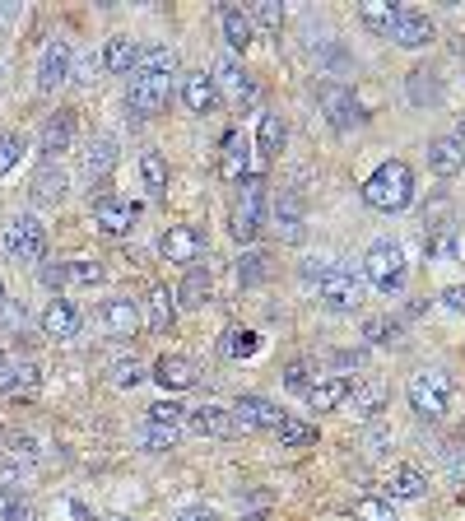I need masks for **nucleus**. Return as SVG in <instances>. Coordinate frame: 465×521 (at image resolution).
<instances>
[{"label":"nucleus","mask_w":465,"mask_h":521,"mask_svg":"<svg viewBox=\"0 0 465 521\" xmlns=\"http://www.w3.org/2000/svg\"><path fill=\"white\" fill-rule=\"evenodd\" d=\"M363 201H368L372 210H382V214L410 210V201H414V173H410V163L386 159L382 168H377V173L363 182Z\"/></svg>","instance_id":"nucleus-1"},{"label":"nucleus","mask_w":465,"mask_h":521,"mask_svg":"<svg viewBox=\"0 0 465 521\" xmlns=\"http://www.w3.org/2000/svg\"><path fill=\"white\" fill-rule=\"evenodd\" d=\"M405 396H410L414 415L442 419V415H447V405H452V377L438 373V368H424V373H414V377H410Z\"/></svg>","instance_id":"nucleus-2"},{"label":"nucleus","mask_w":465,"mask_h":521,"mask_svg":"<svg viewBox=\"0 0 465 521\" xmlns=\"http://www.w3.org/2000/svg\"><path fill=\"white\" fill-rule=\"evenodd\" d=\"M363 280L372 289H382V294H396L405 284V252L396 242H372L368 256H363Z\"/></svg>","instance_id":"nucleus-3"},{"label":"nucleus","mask_w":465,"mask_h":521,"mask_svg":"<svg viewBox=\"0 0 465 521\" xmlns=\"http://www.w3.org/2000/svg\"><path fill=\"white\" fill-rule=\"evenodd\" d=\"M177 438H182V410L173 401L149 405L145 419H140V447L145 452H168Z\"/></svg>","instance_id":"nucleus-4"},{"label":"nucleus","mask_w":465,"mask_h":521,"mask_svg":"<svg viewBox=\"0 0 465 521\" xmlns=\"http://www.w3.org/2000/svg\"><path fill=\"white\" fill-rule=\"evenodd\" d=\"M5 252H10V261H19V266H38L42 256H47V228H42V219L19 214V219L5 228Z\"/></svg>","instance_id":"nucleus-5"},{"label":"nucleus","mask_w":465,"mask_h":521,"mask_svg":"<svg viewBox=\"0 0 465 521\" xmlns=\"http://www.w3.org/2000/svg\"><path fill=\"white\" fill-rule=\"evenodd\" d=\"M317 298L326 303L331 312H354L363 303V284H359V275L354 270H345V266H326L317 275Z\"/></svg>","instance_id":"nucleus-6"},{"label":"nucleus","mask_w":465,"mask_h":521,"mask_svg":"<svg viewBox=\"0 0 465 521\" xmlns=\"http://www.w3.org/2000/svg\"><path fill=\"white\" fill-rule=\"evenodd\" d=\"M261 224H266V187H261L256 177H247L238 191V201H233V238L256 242Z\"/></svg>","instance_id":"nucleus-7"},{"label":"nucleus","mask_w":465,"mask_h":521,"mask_svg":"<svg viewBox=\"0 0 465 521\" xmlns=\"http://www.w3.org/2000/svg\"><path fill=\"white\" fill-rule=\"evenodd\" d=\"M321 98V112H326V121H331V131H354L363 121V103L354 98V89H345V84H321L317 89Z\"/></svg>","instance_id":"nucleus-8"},{"label":"nucleus","mask_w":465,"mask_h":521,"mask_svg":"<svg viewBox=\"0 0 465 521\" xmlns=\"http://www.w3.org/2000/svg\"><path fill=\"white\" fill-rule=\"evenodd\" d=\"M70 66H75V47L66 38H52L38 56V94H56L70 80Z\"/></svg>","instance_id":"nucleus-9"},{"label":"nucleus","mask_w":465,"mask_h":521,"mask_svg":"<svg viewBox=\"0 0 465 521\" xmlns=\"http://www.w3.org/2000/svg\"><path fill=\"white\" fill-rule=\"evenodd\" d=\"M228 415H233V428H242V433H275L284 410L275 401H266V396H238Z\"/></svg>","instance_id":"nucleus-10"},{"label":"nucleus","mask_w":465,"mask_h":521,"mask_svg":"<svg viewBox=\"0 0 465 521\" xmlns=\"http://www.w3.org/2000/svg\"><path fill=\"white\" fill-rule=\"evenodd\" d=\"M214 89H219V103H233V107H247L256 98V84L252 75L233 61V56H219V66H214Z\"/></svg>","instance_id":"nucleus-11"},{"label":"nucleus","mask_w":465,"mask_h":521,"mask_svg":"<svg viewBox=\"0 0 465 521\" xmlns=\"http://www.w3.org/2000/svg\"><path fill=\"white\" fill-rule=\"evenodd\" d=\"M173 98V80H149V75H135L131 80V94H126V107H131V117L149 121L159 117L163 107Z\"/></svg>","instance_id":"nucleus-12"},{"label":"nucleus","mask_w":465,"mask_h":521,"mask_svg":"<svg viewBox=\"0 0 465 521\" xmlns=\"http://www.w3.org/2000/svg\"><path fill=\"white\" fill-rule=\"evenodd\" d=\"M159 252L168 256L173 266H196L200 252H205V233L191 228V224H177V228H168V233L159 238Z\"/></svg>","instance_id":"nucleus-13"},{"label":"nucleus","mask_w":465,"mask_h":521,"mask_svg":"<svg viewBox=\"0 0 465 521\" xmlns=\"http://www.w3.org/2000/svg\"><path fill=\"white\" fill-rule=\"evenodd\" d=\"M275 233L284 242H303L307 238L303 196H298V191H279V196H275Z\"/></svg>","instance_id":"nucleus-14"},{"label":"nucleus","mask_w":465,"mask_h":521,"mask_svg":"<svg viewBox=\"0 0 465 521\" xmlns=\"http://www.w3.org/2000/svg\"><path fill=\"white\" fill-rule=\"evenodd\" d=\"M247 168H252V145L242 131L224 135V154H219V177L224 182H247Z\"/></svg>","instance_id":"nucleus-15"},{"label":"nucleus","mask_w":465,"mask_h":521,"mask_svg":"<svg viewBox=\"0 0 465 521\" xmlns=\"http://www.w3.org/2000/svg\"><path fill=\"white\" fill-rule=\"evenodd\" d=\"M196 377H200V368L191 359H182V354H163V359L154 363V382H159L163 391H191Z\"/></svg>","instance_id":"nucleus-16"},{"label":"nucleus","mask_w":465,"mask_h":521,"mask_svg":"<svg viewBox=\"0 0 465 521\" xmlns=\"http://www.w3.org/2000/svg\"><path fill=\"white\" fill-rule=\"evenodd\" d=\"M0 396H10V401H19V396H38V368L28 359H10L5 363V373H0Z\"/></svg>","instance_id":"nucleus-17"},{"label":"nucleus","mask_w":465,"mask_h":521,"mask_svg":"<svg viewBox=\"0 0 465 521\" xmlns=\"http://www.w3.org/2000/svg\"><path fill=\"white\" fill-rule=\"evenodd\" d=\"M349 382H354V377H321V382L307 387V405H312L317 415H331V410H340V405L349 401Z\"/></svg>","instance_id":"nucleus-18"},{"label":"nucleus","mask_w":465,"mask_h":521,"mask_svg":"<svg viewBox=\"0 0 465 521\" xmlns=\"http://www.w3.org/2000/svg\"><path fill=\"white\" fill-rule=\"evenodd\" d=\"M428 168L438 177H456L465 168V145L456 135H438V140L428 145Z\"/></svg>","instance_id":"nucleus-19"},{"label":"nucleus","mask_w":465,"mask_h":521,"mask_svg":"<svg viewBox=\"0 0 465 521\" xmlns=\"http://www.w3.org/2000/svg\"><path fill=\"white\" fill-rule=\"evenodd\" d=\"M191 428H196L200 438H233V433H238V428H233V415H228L224 405H214V401H205V405L191 410Z\"/></svg>","instance_id":"nucleus-20"},{"label":"nucleus","mask_w":465,"mask_h":521,"mask_svg":"<svg viewBox=\"0 0 465 521\" xmlns=\"http://www.w3.org/2000/svg\"><path fill=\"white\" fill-rule=\"evenodd\" d=\"M386 38L400 42V47H410V52H414V47H428V42H433V24H428V19H424L419 10H400L396 28H391Z\"/></svg>","instance_id":"nucleus-21"},{"label":"nucleus","mask_w":465,"mask_h":521,"mask_svg":"<svg viewBox=\"0 0 465 521\" xmlns=\"http://www.w3.org/2000/svg\"><path fill=\"white\" fill-rule=\"evenodd\" d=\"M135 75H149V80H173V75H177V52H173V47H163V42L140 47V56H135Z\"/></svg>","instance_id":"nucleus-22"},{"label":"nucleus","mask_w":465,"mask_h":521,"mask_svg":"<svg viewBox=\"0 0 465 521\" xmlns=\"http://www.w3.org/2000/svg\"><path fill=\"white\" fill-rule=\"evenodd\" d=\"M112 168H117V140L112 135H93L89 149H84V177L89 182H103Z\"/></svg>","instance_id":"nucleus-23"},{"label":"nucleus","mask_w":465,"mask_h":521,"mask_svg":"<svg viewBox=\"0 0 465 521\" xmlns=\"http://www.w3.org/2000/svg\"><path fill=\"white\" fill-rule=\"evenodd\" d=\"M103 326L117 340H131L135 331H140V308H135L131 298H107L103 303Z\"/></svg>","instance_id":"nucleus-24"},{"label":"nucleus","mask_w":465,"mask_h":521,"mask_svg":"<svg viewBox=\"0 0 465 521\" xmlns=\"http://www.w3.org/2000/svg\"><path fill=\"white\" fill-rule=\"evenodd\" d=\"M93 219H98V228H103V233H131L135 205L121 201V196H103V201L93 205Z\"/></svg>","instance_id":"nucleus-25"},{"label":"nucleus","mask_w":465,"mask_h":521,"mask_svg":"<svg viewBox=\"0 0 465 521\" xmlns=\"http://www.w3.org/2000/svg\"><path fill=\"white\" fill-rule=\"evenodd\" d=\"M42 331L52 335V340H70V335L80 331V308L66 303V298H52L47 312H42Z\"/></svg>","instance_id":"nucleus-26"},{"label":"nucleus","mask_w":465,"mask_h":521,"mask_svg":"<svg viewBox=\"0 0 465 521\" xmlns=\"http://www.w3.org/2000/svg\"><path fill=\"white\" fill-rule=\"evenodd\" d=\"M382 401H386V387L377 377H354V382H349V405H354L359 419H372L382 410Z\"/></svg>","instance_id":"nucleus-27"},{"label":"nucleus","mask_w":465,"mask_h":521,"mask_svg":"<svg viewBox=\"0 0 465 521\" xmlns=\"http://www.w3.org/2000/svg\"><path fill=\"white\" fill-rule=\"evenodd\" d=\"M66 187H70L66 168L47 159V163H42V168H38V177H33V201L52 205V201H61V196H66Z\"/></svg>","instance_id":"nucleus-28"},{"label":"nucleus","mask_w":465,"mask_h":521,"mask_svg":"<svg viewBox=\"0 0 465 521\" xmlns=\"http://www.w3.org/2000/svg\"><path fill=\"white\" fill-rule=\"evenodd\" d=\"M182 103L191 107V112H200V117L214 112V107H219V89H214L210 75H186L182 80Z\"/></svg>","instance_id":"nucleus-29"},{"label":"nucleus","mask_w":465,"mask_h":521,"mask_svg":"<svg viewBox=\"0 0 465 521\" xmlns=\"http://www.w3.org/2000/svg\"><path fill=\"white\" fill-rule=\"evenodd\" d=\"M70 145H75V112H56L42 126V154H66Z\"/></svg>","instance_id":"nucleus-30"},{"label":"nucleus","mask_w":465,"mask_h":521,"mask_svg":"<svg viewBox=\"0 0 465 521\" xmlns=\"http://www.w3.org/2000/svg\"><path fill=\"white\" fill-rule=\"evenodd\" d=\"M210 294H214L210 270L191 266V270H186V280H182V289H177V303H182V308H205V303H210Z\"/></svg>","instance_id":"nucleus-31"},{"label":"nucleus","mask_w":465,"mask_h":521,"mask_svg":"<svg viewBox=\"0 0 465 521\" xmlns=\"http://www.w3.org/2000/svg\"><path fill=\"white\" fill-rule=\"evenodd\" d=\"M219 24H224V38H228V47H233V52H247V47H252V19H247V14L238 10V5H224V10H219Z\"/></svg>","instance_id":"nucleus-32"},{"label":"nucleus","mask_w":465,"mask_h":521,"mask_svg":"<svg viewBox=\"0 0 465 521\" xmlns=\"http://www.w3.org/2000/svg\"><path fill=\"white\" fill-rule=\"evenodd\" d=\"M135 56H140V47H135L131 38H107L103 42V66L112 70V75H131Z\"/></svg>","instance_id":"nucleus-33"},{"label":"nucleus","mask_w":465,"mask_h":521,"mask_svg":"<svg viewBox=\"0 0 465 521\" xmlns=\"http://www.w3.org/2000/svg\"><path fill=\"white\" fill-rule=\"evenodd\" d=\"M145 317H149V331H168V326H173V317H177V294L173 289H154V294H149V303H145Z\"/></svg>","instance_id":"nucleus-34"},{"label":"nucleus","mask_w":465,"mask_h":521,"mask_svg":"<svg viewBox=\"0 0 465 521\" xmlns=\"http://www.w3.org/2000/svg\"><path fill=\"white\" fill-rule=\"evenodd\" d=\"M428 489V480L414 466H396L386 475V498H419Z\"/></svg>","instance_id":"nucleus-35"},{"label":"nucleus","mask_w":465,"mask_h":521,"mask_svg":"<svg viewBox=\"0 0 465 521\" xmlns=\"http://www.w3.org/2000/svg\"><path fill=\"white\" fill-rule=\"evenodd\" d=\"M400 10L405 5H391V0H368V5H359V19L372 28V33H391L400 19Z\"/></svg>","instance_id":"nucleus-36"},{"label":"nucleus","mask_w":465,"mask_h":521,"mask_svg":"<svg viewBox=\"0 0 465 521\" xmlns=\"http://www.w3.org/2000/svg\"><path fill=\"white\" fill-rule=\"evenodd\" d=\"M275 438H279V447H307V442H317V424H307L298 415H284L275 428Z\"/></svg>","instance_id":"nucleus-37"},{"label":"nucleus","mask_w":465,"mask_h":521,"mask_svg":"<svg viewBox=\"0 0 465 521\" xmlns=\"http://www.w3.org/2000/svg\"><path fill=\"white\" fill-rule=\"evenodd\" d=\"M279 145H284V121L279 117H261V154H256V173H261V168H266V159L270 154H279Z\"/></svg>","instance_id":"nucleus-38"},{"label":"nucleus","mask_w":465,"mask_h":521,"mask_svg":"<svg viewBox=\"0 0 465 521\" xmlns=\"http://www.w3.org/2000/svg\"><path fill=\"white\" fill-rule=\"evenodd\" d=\"M410 98H414L419 107L442 103V84H438V75H433V70H414V75H410Z\"/></svg>","instance_id":"nucleus-39"},{"label":"nucleus","mask_w":465,"mask_h":521,"mask_svg":"<svg viewBox=\"0 0 465 521\" xmlns=\"http://www.w3.org/2000/svg\"><path fill=\"white\" fill-rule=\"evenodd\" d=\"M224 359H252L256 354V335L252 331H238V326H233V331H224Z\"/></svg>","instance_id":"nucleus-40"},{"label":"nucleus","mask_w":465,"mask_h":521,"mask_svg":"<svg viewBox=\"0 0 465 521\" xmlns=\"http://www.w3.org/2000/svg\"><path fill=\"white\" fill-rule=\"evenodd\" d=\"M247 19H252V28L261 24L266 33H279V24H284V5H279V0H256Z\"/></svg>","instance_id":"nucleus-41"},{"label":"nucleus","mask_w":465,"mask_h":521,"mask_svg":"<svg viewBox=\"0 0 465 521\" xmlns=\"http://www.w3.org/2000/svg\"><path fill=\"white\" fill-rule=\"evenodd\" d=\"M140 382H145V368H140V359H117V363H112V387L131 391V387H140Z\"/></svg>","instance_id":"nucleus-42"},{"label":"nucleus","mask_w":465,"mask_h":521,"mask_svg":"<svg viewBox=\"0 0 465 521\" xmlns=\"http://www.w3.org/2000/svg\"><path fill=\"white\" fill-rule=\"evenodd\" d=\"M140 173H145V187L149 191L168 187V163H163V154H140Z\"/></svg>","instance_id":"nucleus-43"},{"label":"nucleus","mask_w":465,"mask_h":521,"mask_svg":"<svg viewBox=\"0 0 465 521\" xmlns=\"http://www.w3.org/2000/svg\"><path fill=\"white\" fill-rule=\"evenodd\" d=\"M266 266H270L266 252H247L238 261V284H242V289H247V284H261V280H266Z\"/></svg>","instance_id":"nucleus-44"},{"label":"nucleus","mask_w":465,"mask_h":521,"mask_svg":"<svg viewBox=\"0 0 465 521\" xmlns=\"http://www.w3.org/2000/svg\"><path fill=\"white\" fill-rule=\"evenodd\" d=\"M98 70H103V56H98V52H75L70 80H75V84H93V80H98Z\"/></svg>","instance_id":"nucleus-45"},{"label":"nucleus","mask_w":465,"mask_h":521,"mask_svg":"<svg viewBox=\"0 0 465 521\" xmlns=\"http://www.w3.org/2000/svg\"><path fill=\"white\" fill-rule=\"evenodd\" d=\"M28 149V140L19 131H10V135H0V177L10 173L14 163H19V154H24Z\"/></svg>","instance_id":"nucleus-46"},{"label":"nucleus","mask_w":465,"mask_h":521,"mask_svg":"<svg viewBox=\"0 0 465 521\" xmlns=\"http://www.w3.org/2000/svg\"><path fill=\"white\" fill-rule=\"evenodd\" d=\"M363 340H372V345H396L400 340V326L386 317H372L368 326H363Z\"/></svg>","instance_id":"nucleus-47"},{"label":"nucleus","mask_w":465,"mask_h":521,"mask_svg":"<svg viewBox=\"0 0 465 521\" xmlns=\"http://www.w3.org/2000/svg\"><path fill=\"white\" fill-rule=\"evenodd\" d=\"M103 280V266H98V261H70L66 266V284H84V289H89V284H98Z\"/></svg>","instance_id":"nucleus-48"},{"label":"nucleus","mask_w":465,"mask_h":521,"mask_svg":"<svg viewBox=\"0 0 465 521\" xmlns=\"http://www.w3.org/2000/svg\"><path fill=\"white\" fill-rule=\"evenodd\" d=\"M284 387L307 396V387H312V368H307V363H289V368H284Z\"/></svg>","instance_id":"nucleus-49"},{"label":"nucleus","mask_w":465,"mask_h":521,"mask_svg":"<svg viewBox=\"0 0 465 521\" xmlns=\"http://www.w3.org/2000/svg\"><path fill=\"white\" fill-rule=\"evenodd\" d=\"M24 480H28V466H0V494H5V498L19 494Z\"/></svg>","instance_id":"nucleus-50"},{"label":"nucleus","mask_w":465,"mask_h":521,"mask_svg":"<svg viewBox=\"0 0 465 521\" xmlns=\"http://www.w3.org/2000/svg\"><path fill=\"white\" fill-rule=\"evenodd\" d=\"M359 521H396V517H391V503L363 498V503H359Z\"/></svg>","instance_id":"nucleus-51"},{"label":"nucleus","mask_w":465,"mask_h":521,"mask_svg":"<svg viewBox=\"0 0 465 521\" xmlns=\"http://www.w3.org/2000/svg\"><path fill=\"white\" fill-rule=\"evenodd\" d=\"M363 447H368V452L377 456L382 447H391V433H386V428H368V438H363Z\"/></svg>","instance_id":"nucleus-52"},{"label":"nucleus","mask_w":465,"mask_h":521,"mask_svg":"<svg viewBox=\"0 0 465 521\" xmlns=\"http://www.w3.org/2000/svg\"><path fill=\"white\" fill-rule=\"evenodd\" d=\"M442 303L452 312H465V284H452V289H442Z\"/></svg>","instance_id":"nucleus-53"},{"label":"nucleus","mask_w":465,"mask_h":521,"mask_svg":"<svg viewBox=\"0 0 465 521\" xmlns=\"http://www.w3.org/2000/svg\"><path fill=\"white\" fill-rule=\"evenodd\" d=\"M42 284L47 289H61L66 284V266H42Z\"/></svg>","instance_id":"nucleus-54"},{"label":"nucleus","mask_w":465,"mask_h":521,"mask_svg":"<svg viewBox=\"0 0 465 521\" xmlns=\"http://www.w3.org/2000/svg\"><path fill=\"white\" fill-rule=\"evenodd\" d=\"M0 521H38V517H33V508H28V503H10Z\"/></svg>","instance_id":"nucleus-55"},{"label":"nucleus","mask_w":465,"mask_h":521,"mask_svg":"<svg viewBox=\"0 0 465 521\" xmlns=\"http://www.w3.org/2000/svg\"><path fill=\"white\" fill-rule=\"evenodd\" d=\"M177 521H219V512L214 508H186V512H177Z\"/></svg>","instance_id":"nucleus-56"},{"label":"nucleus","mask_w":465,"mask_h":521,"mask_svg":"<svg viewBox=\"0 0 465 521\" xmlns=\"http://www.w3.org/2000/svg\"><path fill=\"white\" fill-rule=\"evenodd\" d=\"M14 19H19V5H10V0H0V33H5V28H10Z\"/></svg>","instance_id":"nucleus-57"},{"label":"nucleus","mask_w":465,"mask_h":521,"mask_svg":"<svg viewBox=\"0 0 465 521\" xmlns=\"http://www.w3.org/2000/svg\"><path fill=\"white\" fill-rule=\"evenodd\" d=\"M10 503H14V498H5V494H0V517H5V508H10Z\"/></svg>","instance_id":"nucleus-58"},{"label":"nucleus","mask_w":465,"mask_h":521,"mask_svg":"<svg viewBox=\"0 0 465 521\" xmlns=\"http://www.w3.org/2000/svg\"><path fill=\"white\" fill-rule=\"evenodd\" d=\"M5 363H10V354H5V349H0V373H5Z\"/></svg>","instance_id":"nucleus-59"},{"label":"nucleus","mask_w":465,"mask_h":521,"mask_svg":"<svg viewBox=\"0 0 465 521\" xmlns=\"http://www.w3.org/2000/svg\"><path fill=\"white\" fill-rule=\"evenodd\" d=\"M456 140H461V145H465V117H461V135H456Z\"/></svg>","instance_id":"nucleus-60"},{"label":"nucleus","mask_w":465,"mask_h":521,"mask_svg":"<svg viewBox=\"0 0 465 521\" xmlns=\"http://www.w3.org/2000/svg\"><path fill=\"white\" fill-rule=\"evenodd\" d=\"M112 521H135V517H112Z\"/></svg>","instance_id":"nucleus-61"},{"label":"nucleus","mask_w":465,"mask_h":521,"mask_svg":"<svg viewBox=\"0 0 465 521\" xmlns=\"http://www.w3.org/2000/svg\"><path fill=\"white\" fill-rule=\"evenodd\" d=\"M247 521H266V517H247Z\"/></svg>","instance_id":"nucleus-62"}]
</instances>
